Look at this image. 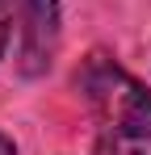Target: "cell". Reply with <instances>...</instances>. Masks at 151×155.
Returning a JSON list of instances; mask_svg holds the SVG:
<instances>
[{
    "label": "cell",
    "instance_id": "6da1fadb",
    "mask_svg": "<svg viewBox=\"0 0 151 155\" xmlns=\"http://www.w3.org/2000/svg\"><path fill=\"white\" fill-rule=\"evenodd\" d=\"M97 117V155H151V92L109 54H88L76 76Z\"/></svg>",
    "mask_w": 151,
    "mask_h": 155
},
{
    "label": "cell",
    "instance_id": "7a4b0ae2",
    "mask_svg": "<svg viewBox=\"0 0 151 155\" xmlns=\"http://www.w3.org/2000/svg\"><path fill=\"white\" fill-rule=\"evenodd\" d=\"M13 21L21 38V71L42 76L59 51V0H13Z\"/></svg>",
    "mask_w": 151,
    "mask_h": 155
},
{
    "label": "cell",
    "instance_id": "3957f363",
    "mask_svg": "<svg viewBox=\"0 0 151 155\" xmlns=\"http://www.w3.org/2000/svg\"><path fill=\"white\" fill-rule=\"evenodd\" d=\"M8 25H13L8 21V8L0 4V54H4V42H8Z\"/></svg>",
    "mask_w": 151,
    "mask_h": 155
},
{
    "label": "cell",
    "instance_id": "277c9868",
    "mask_svg": "<svg viewBox=\"0 0 151 155\" xmlns=\"http://www.w3.org/2000/svg\"><path fill=\"white\" fill-rule=\"evenodd\" d=\"M0 155H17L13 151V138H4V134H0Z\"/></svg>",
    "mask_w": 151,
    "mask_h": 155
}]
</instances>
